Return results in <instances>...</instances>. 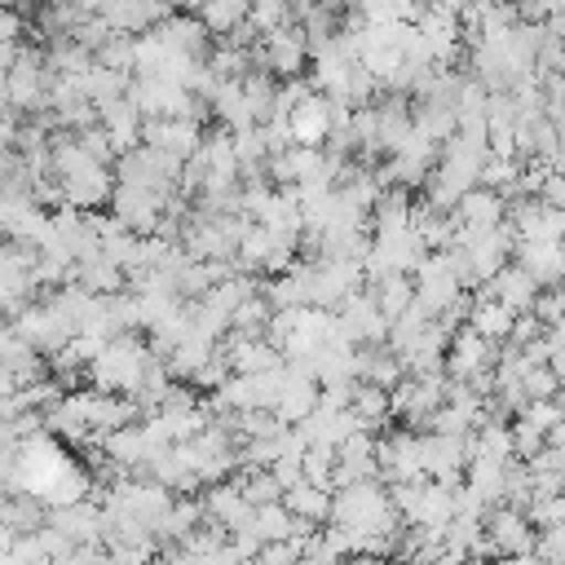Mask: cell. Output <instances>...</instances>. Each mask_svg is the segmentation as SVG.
I'll return each mask as SVG.
<instances>
[{"mask_svg":"<svg viewBox=\"0 0 565 565\" xmlns=\"http://www.w3.org/2000/svg\"><path fill=\"white\" fill-rule=\"evenodd\" d=\"M278 503H282L291 516L309 521V525H322V521L331 516V490H322V486H305V481H296L291 490L278 494Z\"/></svg>","mask_w":565,"mask_h":565,"instance_id":"cell-7","label":"cell"},{"mask_svg":"<svg viewBox=\"0 0 565 565\" xmlns=\"http://www.w3.org/2000/svg\"><path fill=\"white\" fill-rule=\"evenodd\" d=\"M238 486V494L252 503V508H260V503H278V481L269 477V468H247V477L243 481H234Z\"/></svg>","mask_w":565,"mask_h":565,"instance_id":"cell-13","label":"cell"},{"mask_svg":"<svg viewBox=\"0 0 565 565\" xmlns=\"http://www.w3.org/2000/svg\"><path fill=\"white\" fill-rule=\"evenodd\" d=\"M305 552V539H282V543H260L256 565H296Z\"/></svg>","mask_w":565,"mask_h":565,"instance_id":"cell-15","label":"cell"},{"mask_svg":"<svg viewBox=\"0 0 565 565\" xmlns=\"http://www.w3.org/2000/svg\"><path fill=\"white\" fill-rule=\"evenodd\" d=\"M371 300H375L380 318L393 322V318H402V313L411 309V300H415V282H411L406 274H388V278H380V287H375Z\"/></svg>","mask_w":565,"mask_h":565,"instance_id":"cell-10","label":"cell"},{"mask_svg":"<svg viewBox=\"0 0 565 565\" xmlns=\"http://www.w3.org/2000/svg\"><path fill=\"white\" fill-rule=\"evenodd\" d=\"M282 124H287L291 146H309V150H318V141H327V137H331L335 106H331L322 93H309V97H300V102L282 115Z\"/></svg>","mask_w":565,"mask_h":565,"instance_id":"cell-2","label":"cell"},{"mask_svg":"<svg viewBox=\"0 0 565 565\" xmlns=\"http://www.w3.org/2000/svg\"><path fill=\"white\" fill-rule=\"evenodd\" d=\"M340 565H388V561H384V556H366V552H362V556H344Z\"/></svg>","mask_w":565,"mask_h":565,"instance_id":"cell-16","label":"cell"},{"mask_svg":"<svg viewBox=\"0 0 565 565\" xmlns=\"http://www.w3.org/2000/svg\"><path fill=\"white\" fill-rule=\"evenodd\" d=\"M265 66L269 71H278V75H296L300 66H305V40H300V31H265Z\"/></svg>","mask_w":565,"mask_h":565,"instance_id":"cell-6","label":"cell"},{"mask_svg":"<svg viewBox=\"0 0 565 565\" xmlns=\"http://www.w3.org/2000/svg\"><path fill=\"white\" fill-rule=\"evenodd\" d=\"M331 463H335V446H318V441L305 446L300 450V481L331 490Z\"/></svg>","mask_w":565,"mask_h":565,"instance_id":"cell-12","label":"cell"},{"mask_svg":"<svg viewBox=\"0 0 565 565\" xmlns=\"http://www.w3.org/2000/svg\"><path fill=\"white\" fill-rule=\"evenodd\" d=\"M455 212H459L455 225H463V230H490V225L503 221V194H494L486 185H472L468 194L455 199Z\"/></svg>","mask_w":565,"mask_h":565,"instance_id":"cell-5","label":"cell"},{"mask_svg":"<svg viewBox=\"0 0 565 565\" xmlns=\"http://www.w3.org/2000/svg\"><path fill=\"white\" fill-rule=\"evenodd\" d=\"M530 556L539 565H561L565 561V525H552V530H534V547Z\"/></svg>","mask_w":565,"mask_h":565,"instance_id":"cell-14","label":"cell"},{"mask_svg":"<svg viewBox=\"0 0 565 565\" xmlns=\"http://www.w3.org/2000/svg\"><path fill=\"white\" fill-rule=\"evenodd\" d=\"M481 534L494 556H530V547H534V525L525 521V512H516L508 503H494V512H486Z\"/></svg>","mask_w":565,"mask_h":565,"instance_id":"cell-1","label":"cell"},{"mask_svg":"<svg viewBox=\"0 0 565 565\" xmlns=\"http://www.w3.org/2000/svg\"><path fill=\"white\" fill-rule=\"evenodd\" d=\"M110 203H115V225H119V230L150 234V230L159 225V207H163V199H159V194H150V190L119 185V190L110 194Z\"/></svg>","mask_w":565,"mask_h":565,"instance_id":"cell-3","label":"cell"},{"mask_svg":"<svg viewBox=\"0 0 565 565\" xmlns=\"http://www.w3.org/2000/svg\"><path fill=\"white\" fill-rule=\"evenodd\" d=\"M260 543H282V539H291L296 534V516L282 508V503H260V508H252V525H247Z\"/></svg>","mask_w":565,"mask_h":565,"instance_id":"cell-11","label":"cell"},{"mask_svg":"<svg viewBox=\"0 0 565 565\" xmlns=\"http://www.w3.org/2000/svg\"><path fill=\"white\" fill-rule=\"evenodd\" d=\"M512 309H503L499 300H490V296H481L472 309H468V331H477L486 344H494V340H508V331H512Z\"/></svg>","mask_w":565,"mask_h":565,"instance_id":"cell-8","label":"cell"},{"mask_svg":"<svg viewBox=\"0 0 565 565\" xmlns=\"http://www.w3.org/2000/svg\"><path fill=\"white\" fill-rule=\"evenodd\" d=\"M486 296L499 300V305L512 309V313H530V305H534V296H539V282H534L521 265H503V269L490 278Z\"/></svg>","mask_w":565,"mask_h":565,"instance_id":"cell-4","label":"cell"},{"mask_svg":"<svg viewBox=\"0 0 565 565\" xmlns=\"http://www.w3.org/2000/svg\"><path fill=\"white\" fill-rule=\"evenodd\" d=\"M516 247H521V269L539 287H552L561 274V243H516Z\"/></svg>","mask_w":565,"mask_h":565,"instance_id":"cell-9","label":"cell"}]
</instances>
